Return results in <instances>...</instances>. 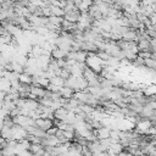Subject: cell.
I'll return each instance as SVG.
<instances>
[{
    "label": "cell",
    "mask_w": 156,
    "mask_h": 156,
    "mask_svg": "<svg viewBox=\"0 0 156 156\" xmlns=\"http://www.w3.org/2000/svg\"><path fill=\"white\" fill-rule=\"evenodd\" d=\"M12 134H13V140L21 141V140H23V139L27 138L28 132H27L24 128H22V127H20V126L15 124V126L12 127Z\"/></svg>",
    "instance_id": "obj_1"
},
{
    "label": "cell",
    "mask_w": 156,
    "mask_h": 156,
    "mask_svg": "<svg viewBox=\"0 0 156 156\" xmlns=\"http://www.w3.org/2000/svg\"><path fill=\"white\" fill-rule=\"evenodd\" d=\"M34 126H35V127H38L39 129H41V130L46 132L49 128H51V127L54 126V123H52V121H51V119H48V118H38V119H35Z\"/></svg>",
    "instance_id": "obj_2"
},
{
    "label": "cell",
    "mask_w": 156,
    "mask_h": 156,
    "mask_svg": "<svg viewBox=\"0 0 156 156\" xmlns=\"http://www.w3.org/2000/svg\"><path fill=\"white\" fill-rule=\"evenodd\" d=\"M110 132H111V129L107 128V127H101V128H99V129H94V133H95L98 140L110 138Z\"/></svg>",
    "instance_id": "obj_3"
},
{
    "label": "cell",
    "mask_w": 156,
    "mask_h": 156,
    "mask_svg": "<svg viewBox=\"0 0 156 156\" xmlns=\"http://www.w3.org/2000/svg\"><path fill=\"white\" fill-rule=\"evenodd\" d=\"M29 93L33 94V95H35L38 99H40V98H44V96H45L46 89H44V88H41V87H39V85H30Z\"/></svg>",
    "instance_id": "obj_4"
},
{
    "label": "cell",
    "mask_w": 156,
    "mask_h": 156,
    "mask_svg": "<svg viewBox=\"0 0 156 156\" xmlns=\"http://www.w3.org/2000/svg\"><path fill=\"white\" fill-rule=\"evenodd\" d=\"M79 15H80V12H79L78 9H77V10H74V11H72V12L65 13L63 20H66V21H68V22H72V23H77V22H78V18H79Z\"/></svg>",
    "instance_id": "obj_5"
},
{
    "label": "cell",
    "mask_w": 156,
    "mask_h": 156,
    "mask_svg": "<svg viewBox=\"0 0 156 156\" xmlns=\"http://www.w3.org/2000/svg\"><path fill=\"white\" fill-rule=\"evenodd\" d=\"M99 77V74L98 73H95L91 68H89L88 66L84 68V71H83V78L87 80V82H90V80H93V79H96Z\"/></svg>",
    "instance_id": "obj_6"
},
{
    "label": "cell",
    "mask_w": 156,
    "mask_h": 156,
    "mask_svg": "<svg viewBox=\"0 0 156 156\" xmlns=\"http://www.w3.org/2000/svg\"><path fill=\"white\" fill-rule=\"evenodd\" d=\"M136 46L139 49V51H150L151 52V45L150 41L146 39H139L136 41Z\"/></svg>",
    "instance_id": "obj_7"
},
{
    "label": "cell",
    "mask_w": 156,
    "mask_h": 156,
    "mask_svg": "<svg viewBox=\"0 0 156 156\" xmlns=\"http://www.w3.org/2000/svg\"><path fill=\"white\" fill-rule=\"evenodd\" d=\"M67 113H68V110H66L65 107H60V108H57V110L54 111V117L56 119H58V121H63L65 122Z\"/></svg>",
    "instance_id": "obj_8"
},
{
    "label": "cell",
    "mask_w": 156,
    "mask_h": 156,
    "mask_svg": "<svg viewBox=\"0 0 156 156\" xmlns=\"http://www.w3.org/2000/svg\"><path fill=\"white\" fill-rule=\"evenodd\" d=\"M66 56H67V52H65L63 50H61V49H58L57 46L51 51V57L52 58H55V60H60V58H66Z\"/></svg>",
    "instance_id": "obj_9"
},
{
    "label": "cell",
    "mask_w": 156,
    "mask_h": 156,
    "mask_svg": "<svg viewBox=\"0 0 156 156\" xmlns=\"http://www.w3.org/2000/svg\"><path fill=\"white\" fill-rule=\"evenodd\" d=\"M60 95H61V98L71 99V98H73L74 91H73L71 88H68V87H62V88L60 89Z\"/></svg>",
    "instance_id": "obj_10"
},
{
    "label": "cell",
    "mask_w": 156,
    "mask_h": 156,
    "mask_svg": "<svg viewBox=\"0 0 156 156\" xmlns=\"http://www.w3.org/2000/svg\"><path fill=\"white\" fill-rule=\"evenodd\" d=\"M49 83L54 84V85H57V87H65V79L61 78L60 76H54L52 78L49 79Z\"/></svg>",
    "instance_id": "obj_11"
},
{
    "label": "cell",
    "mask_w": 156,
    "mask_h": 156,
    "mask_svg": "<svg viewBox=\"0 0 156 156\" xmlns=\"http://www.w3.org/2000/svg\"><path fill=\"white\" fill-rule=\"evenodd\" d=\"M18 80H20L21 83H23V84L30 85V84H32V76H29V74H27V73L22 72V73H20Z\"/></svg>",
    "instance_id": "obj_12"
},
{
    "label": "cell",
    "mask_w": 156,
    "mask_h": 156,
    "mask_svg": "<svg viewBox=\"0 0 156 156\" xmlns=\"http://www.w3.org/2000/svg\"><path fill=\"white\" fill-rule=\"evenodd\" d=\"M50 10H51V16H57V17H63V16H65L63 9H61V7H58V6H52V5H50Z\"/></svg>",
    "instance_id": "obj_13"
},
{
    "label": "cell",
    "mask_w": 156,
    "mask_h": 156,
    "mask_svg": "<svg viewBox=\"0 0 156 156\" xmlns=\"http://www.w3.org/2000/svg\"><path fill=\"white\" fill-rule=\"evenodd\" d=\"M62 20H63V17H57V16H50V17H48L49 23H51L54 26H57V27H61Z\"/></svg>",
    "instance_id": "obj_14"
},
{
    "label": "cell",
    "mask_w": 156,
    "mask_h": 156,
    "mask_svg": "<svg viewBox=\"0 0 156 156\" xmlns=\"http://www.w3.org/2000/svg\"><path fill=\"white\" fill-rule=\"evenodd\" d=\"M57 127H55V126H52L51 128H49L45 133H46V135H56V132H57Z\"/></svg>",
    "instance_id": "obj_15"
},
{
    "label": "cell",
    "mask_w": 156,
    "mask_h": 156,
    "mask_svg": "<svg viewBox=\"0 0 156 156\" xmlns=\"http://www.w3.org/2000/svg\"><path fill=\"white\" fill-rule=\"evenodd\" d=\"M43 16H44V17H50V16H51V10H50V6L43 7Z\"/></svg>",
    "instance_id": "obj_16"
},
{
    "label": "cell",
    "mask_w": 156,
    "mask_h": 156,
    "mask_svg": "<svg viewBox=\"0 0 156 156\" xmlns=\"http://www.w3.org/2000/svg\"><path fill=\"white\" fill-rule=\"evenodd\" d=\"M6 73V68L4 66H0V77H4Z\"/></svg>",
    "instance_id": "obj_17"
},
{
    "label": "cell",
    "mask_w": 156,
    "mask_h": 156,
    "mask_svg": "<svg viewBox=\"0 0 156 156\" xmlns=\"http://www.w3.org/2000/svg\"><path fill=\"white\" fill-rule=\"evenodd\" d=\"M5 96H6V93H5V91H2V90H0V100H2V101H4Z\"/></svg>",
    "instance_id": "obj_18"
},
{
    "label": "cell",
    "mask_w": 156,
    "mask_h": 156,
    "mask_svg": "<svg viewBox=\"0 0 156 156\" xmlns=\"http://www.w3.org/2000/svg\"><path fill=\"white\" fill-rule=\"evenodd\" d=\"M126 152H127V151H126ZM126 156H134V155H132V154H129V152H127V154H126Z\"/></svg>",
    "instance_id": "obj_19"
},
{
    "label": "cell",
    "mask_w": 156,
    "mask_h": 156,
    "mask_svg": "<svg viewBox=\"0 0 156 156\" xmlns=\"http://www.w3.org/2000/svg\"><path fill=\"white\" fill-rule=\"evenodd\" d=\"M79 156H83V155H82V154H80V155H79Z\"/></svg>",
    "instance_id": "obj_20"
},
{
    "label": "cell",
    "mask_w": 156,
    "mask_h": 156,
    "mask_svg": "<svg viewBox=\"0 0 156 156\" xmlns=\"http://www.w3.org/2000/svg\"><path fill=\"white\" fill-rule=\"evenodd\" d=\"M12 1H16V0H12Z\"/></svg>",
    "instance_id": "obj_21"
}]
</instances>
